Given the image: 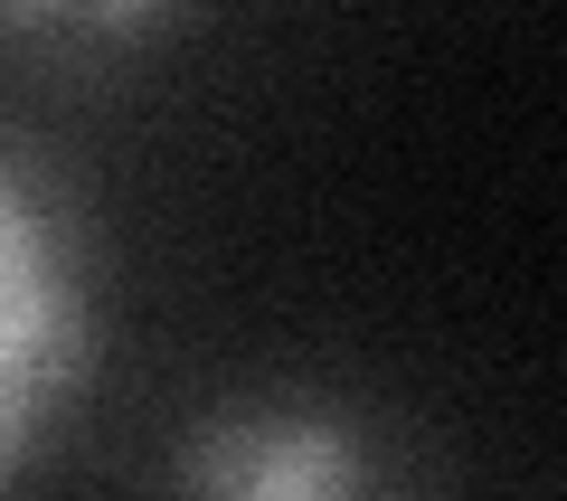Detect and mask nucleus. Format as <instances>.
<instances>
[{
    "label": "nucleus",
    "instance_id": "f03ea898",
    "mask_svg": "<svg viewBox=\"0 0 567 501\" xmlns=\"http://www.w3.org/2000/svg\"><path fill=\"white\" fill-rule=\"evenodd\" d=\"M162 501H454L435 454L341 388H237L171 436Z\"/></svg>",
    "mask_w": 567,
    "mask_h": 501
},
{
    "label": "nucleus",
    "instance_id": "7ed1b4c3",
    "mask_svg": "<svg viewBox=\"0 0 567 501\" xmlns=\"http://www.w3.org/2000/svg\"><path fill=\"white\" fill-rule=\"evenodd\" d=\"M171 29V10H114V0H85V10H0V48H58L66 67H95L114 48H152Z\"/></svg>",
    "mask_w": 567,
    "mask_h": 501
},
{
    "label": "nucleus",
    "instance_id": "f257e3e1",
    "mask_svg": "<svg viewBox=\"0 0 567 501\" xmlns=\"http://www.w3.org/2000/svg\"><path fill=\"white\" fill-rule=\"evenodd\" d=\"M104 237L85 190L0 123V501L20 492L104 379Z\"/></svg>",
    "mask_w": 567,
    "mask_h": 501
}]
</instances>
